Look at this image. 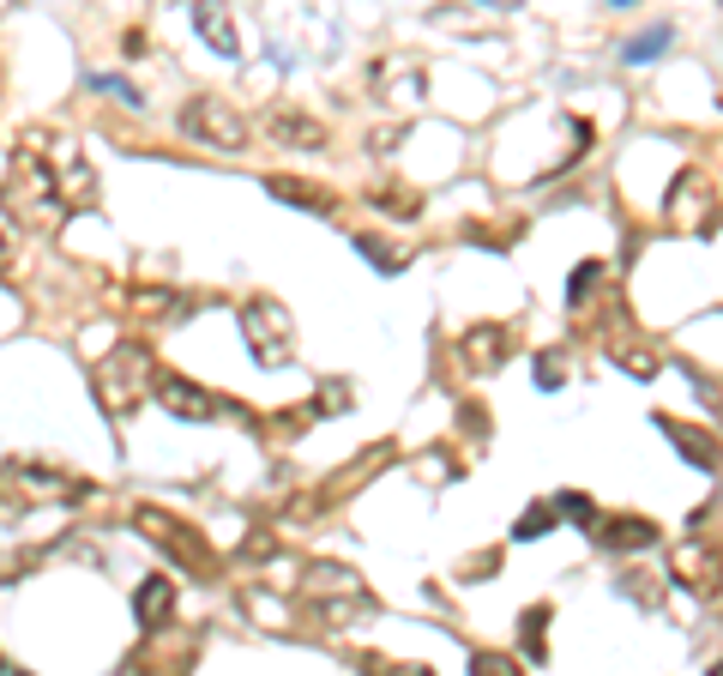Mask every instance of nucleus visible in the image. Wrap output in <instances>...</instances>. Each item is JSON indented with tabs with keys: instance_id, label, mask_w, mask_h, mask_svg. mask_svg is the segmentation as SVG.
I'll return each mask as SVG.
<instances>
[{
	"instance_id": "aec40b11",
	"label": "nucleus",
	"mask_w": 723,
	"mask_h": 676,
	"mask_svg": "<svg viewBox=\"0 0 723 676\" xmlns=\"http://www.w3.org/2000/svg\"><path fill=\"white\" fill-rule=\"evenodd\" d=\"M663 43H669V24H651L645 36H633V43H627V61H651Z\"/></svg>"
},
{
	"instance_id": "f3484780",
	"label": "nucleus",
	"mask_w": 723,
	"mask_h": 676,
	"mask_svg": "<svg viewBox=\"0 0 723 676\" xmlns=\"http://www.w3.org/2000/svg\"><path fill=\"white\" fill-rule=\"evenodd\" d=\"M554 519H561V514H554V502H537V507H525V519L512 526V538H519V544H531V538H542V532L554 526Z\"/></svg>"
},
{
	"instance_id": "f03ea898",
	"label": "nucleus",
	"mask_w": 723,
	"mask_h": 676,
	"mask_svg": "<svg viewBox=\"0 0 723 676\" xmlns=\"http://www.w3.org/2000/svg\"><path fill=\"white\" fill-rule=\"evenodd\" d=\"M133 526H139V532H151V544H163V550H170L187 573H205V568H212V550H205V544H199V532H193V526H181V519L158 514V507H139V514H133Z\"/></svg>"
},
{
	"instance_id": "7ed1b4c3",
	"label": "nucleus",
	"mask_w": 723,
	"mask_h": 676,
	"mask_svg": "<svg viewBox=\"0 0 723 676\" xmlns=\"http://www.w3.org/2000/svg\"><path fill=\"white\" fill-rule=\"evenodd\" d=\"M241 326H248V344H253V363L278 368L283 356H290V314H283V302H248L241 309Z\"/></svg>"
},
{
	"instance_id": "0eeeda50",
	"label": "nucleus",
	"mask_w": 723,
	"mask_h": 676,
	"mask_svg": "<svg viewBox=\"0 0 723 676\" xmlns=\"http://www.w3.org/2000/svg\"><path fill=\"white\" fill-rule=\"evenodd\" d=\"M657 538H663V532H657L645 514H609V519H597V544H603V550H615V556L651 550Z\"/></svg>"
},
{
	"instance_id": "a211bd4d",
	"label": "nucleus",
	"mask_w": 723,
	"mask_h": 676,
	"mask_svg": "<svg viewBox=\"0 0 723 676\" xmlns=\"http://www.w3.org/2000/svg\"><path fill=\"white\" fill-rule=\"evenodd\" d=\"M554 514L573 519V526H597V507H591V495H579V490H566L561 502H554Z\"/></svg>"
},
{
	"instance_id": "393cba45",
	"label": "nucleus",
	"mask_w": 723,
	"mask_h": 676,
	"mask_svg": "<svg viewBox=\"0 0 723 676\" xmlns=\"http://www.w3.org/2000/svg\"><path fill=\"white\" fill-rule=\"evenodd\" d=\"M705 676H723V658H717V665H712V670H705Z\"/></svg>"
},
{
	"instance_id": "423d86ee",
	"label": "nucleus",
	"mask_w": 723,
	"mask_h": 676,
	"mask_svg": "<svg viewBox=\"0 0 723 676\" xmlns=\"http://www.w3.org/2000/svg\"><path fill=\"white\" fill-rule=\"evenodd\" d=\"M657 429H663V436L676 441V453L688 459V465H700V471H717V465H723V441L712 436V429L681 423V417H657Z\"/></svg>"
},
{
	"instance_id": "39448f33",
	"label": "nucleus",
	"mask_w": 723,
	"mask_h": 676,
	"mask_svg": "<svg viewBox=\"0 0 723 676\" xmlns=\"http://www.w3.org/2000/svg\"><path fill=\"white\" fill-rule=\"evenodd\" d=\"M151 393H158V405H163V411L187 417V423H205V417H217V411H224V405H217L205 387H193L187 375H158V387H151Z\"/></svg>"
},
{
	"instance_id": "9b49d317",
	"label": "nucleus",
	"mask_w": 723,
	"mask_h": 676,
	"mask_svg": "<svg viewBox=\"0 0 723 676\" xmlns=\"http://www.w3.org/2000/svg\"><path fill=\"white\" fill-rule=\"evenodd\" d=\"M193 24H199V36L217 49V55L236 61L241 55V36H236V19H229L224 7H193Z\"/></svg>"
},
{
	"instance_id": "9d476101",
	"label": "nucleus",
	"mask_w": 723,
	"mask_h": 676,
	"mask_svg": "<svg viewBox=\"0 0 723 676\" xmlns=\"http://www.w3.org/2000/svg\"><path fill=\"white\" fill-rule=\"evenodd\" d=\"M133 610H139V629H163V622H170V610H175V586L163 580V573H151V580L139 586Z\"/></svg>"
},
{
	"instance_id": "1a4fd4ad",
	"label": "nucleus",
	"mask_w": 723,
	"mask_h": 676,
	"mask_svg": "<svg viewBox=\"0 0 723 676\" xmlns=\"http://www.w3.org/2000/svg\"><path fill=\"white\" fill-rule=\"evenodd\" d=\"M145 368H151V356H145V351L109 356V368H102V399H109V405H127V399H133L127 387H133V380L145 375Z\"/></svg>"
},
{
	"instance_id": "dca6fc26",
	"label": "nucleus",
	"mask_w": 723,
	"mask_h": 676,
	"mask_svg": "<svg viewBox=\"0 0 723 676\" xmlns=\"http://www.w3.org/2000/svg\"><path fill=\"white\" fill-rule=\"evenodd\" d=\"M597 285H603V260H585L573 278H566V302H573V309H585V302H591V290H597Z\"/></svg>"
},
{
	"instance_id": "f8f14e48",
	"label": "nucleus",
	"mask_w": 723,
	"mask_h": 676,
	"mask_svg": "<svg viewBox=\"0 0 723 676\" xmlns=\"http://www.w3.org/2000/svg\"><path fill=\"white\" fill-rule=\"evenodd\" d=\"M271 194H283L290 206H314V212H332V194L326 187H307V182H295V175H271Z\"/></svg>"
},
{
	"instance_id": "6ab92c4d",
	"label": "nucleus",
	"mask_w": 723,
	"mask_h": 676,
	"mask_svg": "<svg viewBox=\"0 0 723 676\" xmlns=\"http://www.w3.org/2000/svg\"><path fill=\"white\" fill-rule=\"evenodd\" d=\"M542 622H549V604L525 610V622H519V634H525V658H542Z\"/></svg>"
},
{
	"instance_id": "b1692460",
	"label": "nucleus",
	"mask_w": 723,
	"mask_h": 676,
	"mask_svg": "<svg viewBox=\"0 0 723 676\" xmlns=\"http://www.w3.org/2000/svg\"><path fill=\"white\" fill-rule=\"evenodd\" d=\"M398 676H434V670H422V665H417V670H398Z\"/></svg>"
},
{
	"instance_id": "5701e85b",
	"label": "nucleus",
	"mask_w": 723,
	"mask_h": 676,
	"mask_svg": "<svg viewBox=\"0 0 723 676\" xmlns=\"http://www.w3.org/2000/svg\"><path fill=\"white\" fill-rule=\"evenodd\" d=\"M374 206H380V212H392V218H417V212H422V200H417V194H380Z\"/></svg>"
},
{
	"instance_id": "4be33fe9",
	"label": "nucleus",
	"mask_w": 723,
	"mask_h": 676,
	"mask_svg": "<svg viewBox=\"0 0 723 676\" xmlns=\"http://www.w3.org/2000/svg\"><path fill=\"white\" fill-rule=\"evenodd\" d=\"M561 380H566V363H561L554 351H542V356H537V387H542V393H554Z\"/></svg>"
},
{
	"instance_id": "2eb2a0df",
	"label": "nucleus",
	"mask_w": 723,
	"mask_h": 676,
	"mask_svg": "<svg viewBox=\"0 0 723 676\" xmlns=\"http://www.w3.org/2000/svg\"><path fill=\"white\" fill-rule=\"evenodd\" d=\"M356 248L368 254V260L380 266V272H404V260H410V254H398L386 236H356Z\"/></svg>"
},
{
	"instance_id": "4468645a",
	"label": "nucleus",
	"mask_w": 723,
	"mask_h": 676,
	"mask_svg": "<svg viewBox=\"0 0 723 676\" xmlns=\"http://www.w3.org/2000/svg\"><path fill=\"white\" fill-rule=\"evenodd\" d=\"M266 127L278 139H295V146H320V139H326V133H320V121H302V115H271Z\"/></svg>"
},
{
	"instance_id": "6e6552de",
	"label": "nucleus",
	"mask_w": 723,
	"mask_h": 676,
	"mask_svg": "<svg viewBox=\"0 0 723 676\" xmlns=\"http://www.w3.org/2000/svg\"><path fill=\"white\" fill-rule=\"evenodd\" d=\"M507 351H512V333H507V326H471V333H464V344H458L464 368H476V375L500 368V363H507Z\"/></svg>"
},
{
	"instance_id": "20e7f679",
	"label": "nucleus",
	"mask_w": 723,
	"mask_h": 676,
	"mask_svg": "<svg viewBox=\"0 0 723 676\" xmlns=\"http://www.w3.org/2000/svg\"><path fill=\"white\" fill-rule=\"evenodd\" d=\"M669 568H676V580L688 586L693 598H717V592H723V556H717L705 538H693V544H676V556H669Z\"/></svg>"
},
{
	"instance_id": "412c9836",
	"label": "nucleus",
	"mask_w": 723,
	"mask_h": 676,
	"mask_svg": "<svg viewBox=\"0 0 723 676\" xmlns=\"http://www.w3.org/2000/svg\"><path fill=\"white\" fill-rule=\"evenodd\" d=\"M471 676H525V670L512 665L507 653H476V658H471Z\"/></svg>"
},
{
	"instance_id": "f257e3e1",
	"label": "nucleus",
	"mask_w": 723,
	"mask_h": 676,
	"mask_svg": "<svg viewBox=\"0 0 723 676\" xmlns=\"http://www.w3.org/2000/svg\"><path fill=\"white\" fill-rule=\"evenodd\" d=\"M181 133L205 139V146H217V151H241L248 146V121H241L229 104H217V97H193V104L181 109Z\"/></svg>"
},
{
	"instance_id": "ddd939ff",
	"label": "nucleus",
	"mask_w": 723,
	"mask_h": 676,
	"mask_svg": "<svg viewBox=\"0 0 723 676\" xmlns=\"http://www.w3.org/2000/svg\"><path fill=\"white\" fill-rule=\"evenodd\" d=\"M609 356L627 368V375H639V380H651L657 368H663V356H657V351H639V344H609Z\"/></svg>"
}]
</instances>
